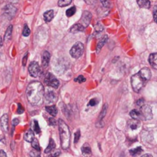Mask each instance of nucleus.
<instances>
[{
	"instance_id": "obj_1",
	"label": "nucleus",
	"mask_w": 157,
	"mask_h": 157,
	"mask_svg": "<svg viewBox=\"0 0 157 157\" xmlns=\"http://www.w3.org/2000/svg\"><path fill=\"white\" fill-rule=\"evenodd\" d=\"M43 94L44 88L40 82H32L28 85L26 89V96L28 101L31 104H38L43 98Z\"/></svg>"
},
{
	"instance_id": "obj_2",
	"label": "nucleus",
	"mask_w": 157,
	"mask_h": 157,
	"mask_svg": "<svg viewBox=\"0 0 157 157\" xmlns=\"http://www.w3.org/2000/svg\"><path fill=\"white\" fill-rule=\"evenodd\" d=\"M59 131L62 148L67 149L70 145V132L69 126L62 119H59Z\"/></svg>"
},
{
	"instance_id": "obj_3",
	"label": "nucleus",
	"mask_w": 157,
	"mask_h": 157,
	"mask_svg": "<svg viewBox=\"0 0 157 157\" xmlns=\"http://www.w3.org/2000/svg\"><path fill=\"white\" fill-rule=\"evenodd\" d=\"M147 81L142 78V76L140 75L139 73H137L134 74L131 78V84L132 88L133 89L135 92L138 93L140 90H142V88L144 87L145 84L146 83Z\"/></svg>"
},
{
	"instance_id": "obj_4",
	"label": "nucleus",
	"mask_w": 157,
	"mask_h": 157,
	"mask_svg": "<svg viewBox=\"0 0 157 157\" xmlns=\"http://www.w3.org/2000/svg\"><path fill=\"white\" fill-rule=\"evenodd\" d=\"M84 51V45L82 42H76L70 50V55L74 58H78L82 56Z\"/></svg>"
},
{
	"instance_id": "obj_5",
	"label": "nucleus",
	"mask_w": 157,
	"mask_h": 157,
	"mask_svg": "<svg viewBox=\"0 0 157 157\" xmlns=\"http://www.w3.org/2000/svg\"><path fill=\"white\" fill-rule=\"evenodd\" d=\"M141 118L143 120H149L153 118V113L152 109L149 105H142L140 107L139 109Z\"/></svg>"
},
{
	"instance_id": "obj_6",
	"label": "nucleus",
	"mask_w": 157,
	"mask_h": 157,
	"mask_svg": "<svg viewBox=\"0 0 157 157\" xmlns=\"http://www.w3.org/2000/svg\"><path fill=\"white\" fill-rule=\"evenodd\" d=\"M45 83L48 86H50L53 88H58V87L60 85V82L57 80V78L51 73L47 74L46 77L45 78Z\"/></svg>"
},
{
	"instance_id": "obj_7",
	"label": "nucleus",
	"mask_w": 157,
	"mask_h": 157,
	"mask_svg": "<svg viewBox=\"0 0 157 157\" xmlns=\"http://www.w3.org/2000/svg\"><path fill=\"white\" fill-rule=\"evenodd\" d=\"M29 72L32 77L37 78L40 74V67H39L38 63L36 62V61H32L29 67Z\"/></svg>"
},
{
	"instance_id": "obj_8",
	"label": "nucleus",
	"mask_w": 157,
	"mask_h": 157,
	"mask_svg": "<svg viewBox=\"0 0 157 157\" xmlns=\"http://www.w3.org/2000/svg\"><path fill=\"white\" fill-rule=\"evenodd\" d=\"M92 20V14L87 11H86L83 13V15H82V18L80 19V22L79 23L81 25H83L84 26V28L87 27L88 25H89L90 22Z\"/></svg>"
},
{
	"instance_id": "obj_9",
	"label": "nucleus",
	"mask_w": 157,
	"mask_h": 157,
	"mask_svg": "<svg viewBox=\"0 0 157 157\" xmlns=\"http://www.w3.org/2000/svg\"><path fill=\"white\" fill-rule=\"evenodd\" d=\"M45 97H46V100L49 104H54L58 99L57 94L53 90H49L45 95Z\"/></svg>"
},
{
	"instance_id": "obj_10",
	"label": "nucleus",
	"mask_w": 157,
	"mask_h": 157,
	"mask_svg": "<svg viewBox=\"0 0 157 157\" xmlns=\"http://www.w3.org/2000/svg\"><path fill=\"white\" fill-rule=\"evenodd\" d=\"M1 126L5 132H7L9 130V117L7 114H4L1 118Z\"/></svg>"
},
{
	"instance_id": "obj_11",
	"label": "nucleus",
	"mask_w": 157,
	"mask_h": 157,
	"mask_svg": "<svg viewBox=\"0 0 157 157\" xmlns=\"http://www.w3.org/2000/svg\"><path fill=\"white\" fill-rule=\"evenodd\" d=\"M139 73L140 75L142 76V78H144L146 81H147L150 79L151 71L149 69L148 67H143V68H142V69L140 70Z\"/></svg>"
},
{
	"instance_id": "obj_12",
	"label": "nucleus",
	"mask_w": 157,
	"mask_h": 157,
	"mask_svg": "<svg viewBox=\"0 0 157 157\" xmlns=\"http://www.w3.org/2000/svg\"><path fill=\"white\" fill-rule=\"evenodd\" d=\"M49 60H50V54L49 51H45L43 54V57H42V65H43V67H46L48 66Z\"/></svg>"
},
{
	"instance_id": "obj_13",
	"label": "nucleus",
	"mask_w": 157,
	"mask_h": 157,
	"mask_svg": "<svg viewBox=\"0 0 157 157\" xmlns=\"http://www.w3.org/2000/svg\"><path fill=\"white\" fill-rule=\"evenodd\" d=\"M149 62L154 69L157 70V53H153L149 55Z\"/></svg>"
},
{
	"instance_id": "obj_14",
	"label": "nucleus",
	"mask_w": 157,
	"mask_h": 157,
	"mask_svg": "<svg viewBox=\"0 0 157 157\" xmlns=\"http://www.w3.org/2000/svg\"><path fill=\"white\" fill-rule=\"evenodd\" d=\"M84 26L83 25H81L80 23H76L73 25L70 28V32H72L73 34H76L79 31H83L84 30Z\"/></svg>"
},
{
	"instance_id": "obj_15",
	"label": "nucleus",
	"mask_w": 157,
	"mask_h": 157,
	"mask_svg": "<svg viewBox=\"0 0 157 157\" xmlns=\"http://www.w3.org/2000/svg\"><path fill=\"white\" fill-rule=\"evenodd\" d=\"M4 11L5 13H7L9 15L13 16L15 14V13H16V8L13 6H12V5H7L5 7Z\"/></svg>"
},
{
	"instance_id": "obj_16",
	"label": "nucleus",
	"mask_w": 157,
	"mask_h": 157,
	"mask_svg": "<svg viewBox=\"0 0 157 157\" xmlns=\"http://www.w3.org/2000/svg\"><path fill=\"white\" fill-rule=\"evenodd\" d=\"M53 17H54V12L53 10H49L46 12L43 15V18H44L45 22H49L53 20Z\"/></svg>"
},
{
	"instance_id": "obj_17",
	"label": "nucleus",
	"mask_w": 157,
	"mask_h": 157,
	"mask_svg": "<svg viewBox=\"0 0 157 157\" xmlns=\"http://www.w3.org/2000/svg\"><path fill=\"white\" fill-rule=\"evenodd\" d=\"M107 39H108V36L104 35L100 40V41H99V42H98L97 44V48H96V51H97V53L100 52V50H101V48L103 47V45H104L105 43L106 42Z\"/></svg>"
},
{
	"instance_id": "obj_18",
	"label": "nucleus",
	"mask_w": 157,
	"mask_h": 157,
	"mask_svg": "<svg viewBox=\"0 0 157 157\" xmlns=\"http://www.w3.org/2000/svg\"><path fill=\"white\" fill-rule=\"evenodd\" d=\"M24 139H25V140L29 142H31L34 140V133L32 132V130H29L27 132L25 133V135H24Z\"/></svg>"
},
{
	"instance_id": "obj_19",
	"label": "nucleus",
	"mask_w": 157,
	"mask_h": 157,
	"mask_svg": "<svg viewBox=\"0 0 157 157\" xmlns=\"http://www.w3.org/2000/svg\"><path fill=\"white\" fill-rule=\"evenodd\" d=\"M46 110L49 114H51L52 116H54V117L56 116V114H57V113H58L57 108H56V107L54 106V105H52V106H47V107H46Z\"/></svg>"
},
{
	"instance_id": "obj_20",
	"label": "nucleus",
	"mask_w": 157,
	"mask_h": 157,
	"mask_svg": "<svg viewBox=\"0 0 157 157\" xmlns=\"http://www.w3.org/2000/svg\"><path fill=\"white\" fill-rule=\"evenodd\" d=\"M81 150H82V153H83V155H89L92 153L91 147H89V145L88 143H85L83 145Z\"/></svg>"
},
{
	"instance_id": "obj_21",
	"label": "nucleus",
	"mask_w": 157,
	"mask_h": 157,
	"mask_svg": "<svg viewBox=\"0 0 157 157\" xmlns=\"http://www.w3.org/2000/svg\"><path fill=\"white\" fill-rule=\"evenodd\" d=\"M137 2L140 8H149L150 7V2L149 0H138Z\"/></svg>"
},
{
	"instance_id": "obj_22",
	"label": "nucleus",
	"mask_w": 157,
	"mask_h": 157,
	"mask_svg": "<svg viewBox=\"0 0 157 157\" xmlns=\"http://www.w3.org/2000/svg\"><path fill=\"white\" fill-rule=\"evenodd\" d=\"M55 142H54V140H53V139L50 138V140H49V145H48V147H47L46 149H45V153H50L51 151H53V149H55Z\"/></svg>"
},
{
	"instance_id": "obj_23",
	"label": "nucleus",
	"mask_w": 157,
	"mask_h": 157,
	"mask_svg": "<svg viewBox=\"0 0 157 157\" xmlns=\"http://www.w3.org/2000/svg\"><path fill=\"white\" fill-rule=\"evenodd\" d=\"M130 116H131V117L132 118V119H138V120L142 119L140 112H139V110H132L130 112Z\"/></svg>"
},
{
	"instance_id": "obj_24",
	"label": "nucleus",
	"mask_w": 157,
	"mask_h": 157,
	"mask_svg": "<svg viewBox=\"0 0 157 157\" xmlns=\"http://www.w3.org/2000/svg\"><path fill=\"white\" fill-rule=\"evenodd\" d=\"M12 31H13V25H9L5 33V40L9 41L12 37Z\"/></svg>"
},
{
	"instance_id": "obj_25",
	"label": "nucleus",
	"mask_w": 157,
	"mask_h": 157,
	"mask_svg": "<svg viewBox=\"0 0 157 157\" xmlns=\"http://www.w3.org/2000/svg\"><path fill=\"white\" fill-rule=\"evenodd\" d=\"M139 125V122L138 119H133V120H132L130 123V126L132 130H136V129H137Z\"/></svg>"
},
{
	"instance_id": "obj_26",
	"label": "nucleus",
	"mask_w": 157,
	"mask_h": 157,
	"mask_svg": "<svg viewBox=\"0 0 157 157\" xmlns=\"http://www.w3.org/2000/svg\"><path fill=\"white\" fill-rule=\"evenodd\" d=\"M71 2H72V0H59L58 5L60 7H65L71 4Z\"/></svg>"
},
{
	"instance_id": "obj_27",
	"label": "nucleus",
	"mask_w": 157,
	"mask_h": 157,
	"mask_svg": "<svg viewBox=\"0 0 157 157\" xmlns=\"http://www.w3.org/2000/svg\"><path fill=\"white\" fill-rule=\"evenodd\" d=\"M142 151V149L141 148V147H137V148H136V149H130V153L132 156H136V155H138V154H139Z\"/></svg>"
},
{
	"instance_id": "obj_28",
	"label": "nucleus",
	"mask_w": 157,
	"mask_h": 157,
	"mask_svg": "<svg viewBox=\"0 0 157 157\" xmlns=\"http://www.w3.org/2000/svg\"><path fill=\"white\" fill-rule=\"evenodd\" d=\"M76 7L73 6V7H71L70 8H69L68 10H66V15L68 17H71L72 16V15H74L75 13H76Z\"/></svg>"
},
{
	"instance_id": "obj_29",
	"label": "nucleus",
	"mask_w": 157,
	"mask_h": 157,
	"mask_svg": "<svg viewBox=\"0 0 157 157\" xmlns=\"http://www.w3.org/2000/svg\"><path fill=\"white\" fill-rule=\"evenodd\" d=\"M107 107H108V106H107V104L104 105V107H103L102 111H101V113H100V117H99V121H102V119L104 118L105 115H106V110H107Z\"/></svg>"
},
{
	"instance_id": "obj_30",
	"label": "nucleus",
	"mask_w": 157,
	"mask_h": 157,
	"mask_svg": "<svg viewBox=\"0 0 157 157\" xmlns=\"http://www.w3.org/2000/svg\"><path fill=\"white\" fill-rule=\"evenodd\" d=\"M31 142H32V147L33 149H36V150L40 151V147H39L38 140H37L36 139L34 138V140H32Z\"/></svg>"
},
{
	"instance_id": "obj_31",
	"label": "nucleus",
	"mask_w": 157,
	"mask_h": 157,
	"mask_svg": "<svg viewBox=\"0 0 157 157\" xmlns=\"http://www.w3.org/2000/svg\"><path fill=\"white\" fill-rule=\"evenodd\" d=\"M29 34H30L29 28L28 27L27 25H25L23 28V31H22V35L25 36V37H27V36L29 35Z\"/></svg>"
},
{
	"instance_id": "obj_32",
	"label": "nucleus",
	"mask_w": 157,
	"mask_h": 157,
	"mask_svg": "<svg viewBox=\"0 0 157 157\" xmlns=\"http://www.w3.org/2000/svg\"><path fill=\"white\" fill-rule=\"evenodd\" d=\"M34 131H35V133L37 134L40 133V128H39V126L38 122L36 121V120H35L34 121Z\"/></svg>"
},
{
	"instance_id": "obj_33",
	"label": "nucleus",
	"mask_w": 157,
	"mask_h": 157,
	"mask_svg": "<svg viewBox=\"0 0 157 157\" xmlns=\"http://www.w3.org/2000/svg\"><path fill=\"white\" fill-rule=\"evenodd\" d=\"M75 81L78 82V83H83V82L86 81V78L82 75L78 76L77 78H75Z\"/></svg>"
},
{
	"instance_id": "obj_34",
	"label": "nucleus",
	"mask_w": 157,
	"mask_h": 157,
	"mask_svg": "<svg viewBox=\"0 0 157 157\" xmlns=\"http://www.w3.org/2000/svg\"><path fill=\"white\" fill-rule=\"evenodd\" d=\"M100 2L102 3V5L105 8H109L110 6V2L109 0H100Z\"/></svg>"
},
{
	"instance_id": "obj_35",
	"label": "nucleus",
	"mask_w": 157,
	"mask_h": 157,
	"mask_svg": "<svg viewBox=\"0 0 157 157\" xmlns=\"http://www.w3.org/2000/svg\"><path fill=\"white\" fill-rule=\"evenodd\" d=\"M79 138H80V131L78 130V131H77V132L75 133V140H74L75 143H77V142H78V141L79 140Z\"/></svg>"
},
{
	"instance_id": "obj_36",
	"label": "nucleus",
	"mask_w": 157,
	"mask_h": 157,
	"mask_svg": "<svg viewBox=\"0 0 157 157\" xmlns=\"http://www.w3.org/2000/svg\"><path fill=\"white\" fill-rule=\"evenodd\" d=\"M30 155L32 156H37L40 155V151L36 150V149H33V150L31 151V153H30Z\"/></svg>"
},
{
	"instance_id": "obj_37",
	"label": "nucleus",
	"mask_w": 157,
	"mask_h": 157,
	"mask_svg": "<svg viewBox=\"0 0 157 157\" xmlns=\"http://www.w3.org/2000/svg\"><path fill=\"white\" fill-rule=\"evenodd\" d=\"M24 112V108L22 107V105L20 104H18V109H17V113L21 114Z\"/></svg>"
},
{
	"instance_id": "obj_38",
	"label": "nucleus",
	"mask_w": 157,
	"mask_h": 157,
	"mask_svg": "<svg viewBox=\"0 0 157 157\" xmlns=\"http://www.w3.org/2000/svg\"><path fill=\"white\" fill-rule=\"evenodd\" d=\"M153 19H154V21L157 23V6H155L154 10H153Z\"/></svg>"
},
{
	"instance_id": "obj_39",
	"label": "nucleus",
	"mask_w": 157,
	"mask_h": 157,
	"mask_svg": "<svg viewBox=\"0 0 157 157\" xmlns=\"http://www.w3.org/2000/svg\"><path fill=\"white\" fill-rule=\"evenodd\" d=\"M49 124L50 126H54V125H56V120H55L54 118H49Z\"/></svg>"
},
{
	"instance_id": "obj_40",
	"label": "nucleus",
	"mask_w": 157,
	"mask_h": 157,
	"mask_svg": "<svg viewBox=\"0 0 157 157\" xmlns=\"http://www.w3.org/2000/svg\"><path fill=\"white\" fill-rule=\"evenodd\" d=\"M98 104V102L96 101V99H91L89 102V106H95Z\"/></svg>"
},
{
	"instance_id": "obj_41",
	"label": "nucleus",
	"mask_w": 157,
	"mask_h": 157,
	"mask_svg": "<svg viewBox=\"0 0 157 157\" xmlns=\"http://www.w3.org/2000/svg\"><path fill=\"white\" fill-rule=\"evenodd\" d=\"M88 5H94L96 2V0H84Z\"/></svg>"
},
{
	"instance_id": "obj_42",
	"label": "nucleus",
	"mask_w": 157,
	"mask_h": 157,
	"mask_svg": "<svg viewBox=\"0 0 157 157\" xmlns=\"http://www.w3.org/2000/svg\"><path fill=\"white\" fill-rule=\"evenodd\" d=\"M27 58H28V52L26 53V55L24 56L23 60H22V65H23V66H25V65H26V61H27Z\"/></svg>"
},
{
	"instance_id": "obj_43",
	"label": "nucleus",
	"mask_w": 157,
	"mask_h": 157,
	"mask_svg": "<svg viewBox=\"0 0 157 157\" xmlns=\"http://www.w3.org/2000/svg\"><path fill=\"white\" fill-rule=\"evenodd\" d=\"M136 104L138 105V106H139V107H141V106H142L143 105V100H139L138 101H137V103H136Z\"/></svg>"
},
{
	"instance_id": "obj_44",
	"label": "nucleus",
	"mask_w": 157,
	"mask_h": 157,
	"mask_svg": "<svg viewBox=\"0 0 157 157\" xmlns=\"http://www.w3.org/2000/svg\"><path fill=\"white\" fill-rule=\"evenodd\" d=\"M6 153H5L3 150H0V157H6Z\"/></svg>"
},
{
	"instance_id": "obj_45",
	"label": "nucleus",
	"mask_w": 157,
	"mask_h": 157,
	"mask_svg": "<svg viewBox=\"0 0 157 157\" xmlns=\"http://www.w3.org/2000/svg\"><path fill=\"white\" fill-rule=\"evenodd\" d=\"M19 119H13V125L14 126H15V125H17L18 124H19Z\"/></svg>"
},
{
	"instance_id": "obj_46",
	"label": "nucleus",
	"mask_w": 157,
	"mask_h": 157,
	"mask_svg": "<svg viewBox=\"0 0 157 157\" xmlns=\"http://www.w3.org/2000/svg\"><path fill=\"white\" fill-rule=\"evenodd\" d=\"M2 43H3V42H2V37L0 36V48L2 46Z\"/></svg>"
},
{
	"instance_id": "obj_47",
	"label": "nucleus",
	"mask_w": 157,
	"mask_h": 157,
	"mask_svg": "<svg viewBox=\"0 0 157 157\" xmlns=\"http://www.w3.org/2000/svg\"><path fill=\"white\" fill-rule=\"evenodd\" d=\"M59 155H60V152H58V153H53V154H52V156H59Z\"/></svg>"
},
{
	"instance_id": "obj_48",
	"label": "nucleus",
	"mask_w": 157,
	"mask_h": 157,
	"mask_svg": "<svg viewBox=\"0 0 157 157\" xmlns=\"http://www.w3.org/2000/svg\"><path fill=\"white\" fill-rule=\"evenodd\" d=\"M142 156H143V157H145V156H152L149 155V154H146V155Z\"/></svg>"
}]
</instances>
